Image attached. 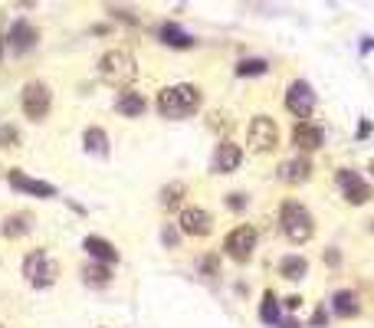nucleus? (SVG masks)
Returning a JSON list of instances; mask_svg holds the SVG:
<instances>
[{
	"label": "nucleus",
	"instance_id": "obj_10",
	"mask_svg": "<svg viewBox=\"0 0 374 328\" xmlns=\"http://www.w3.org/2000/svg\"><path fill=\"white\" fill-rule=\"evenodd\" d=\"M37 40H39V30L30 20H13V27L7 30L4 43H7V49L13 56H23V53H30V49L37 47Z\"/></svg>",
	"mask_w": 374,
	"mask_h": 328
},
{
	"label": "nucleus",
	"instance_id": "obj_7",
	"mask_svg": "<svg viewBox=\"0 0 374 328\" xmlns=\"http://www.w3.org/2000/svg\"><path fill=\"white\" fill-rule=\"evenodd\" d=\"M247 145L253 154H269L279 145V125L269 115H253V122L247 125Z\"/></svg>",
	"mask_w": 374,
	"mask_h": 328
},
{
	"label": "nucleus",
	"instance_id": "obj_33",
	"mask_svg": "<svg viewBox=\"0 0 374 328\" xmlns=\"http://www.w3.org/2000/svg\"><path fill=\"white\" fill-rule=\"evenodd\" d=\"M282 302H286V309H289V312H296L299 305H302V296H289V299H282Z\"/></svg>",
	"mask_w": 374,
	"mask_h": 328
},
{
	"label": "nucleus",
	"instance_id": "obj_20",
	"mask_svg": "<svg viewBox=\"0 0 374 328\" xmlns=\"http://www.w3.org/2000/svg\"><path fill=\"white\" fill-rule=\"evenodd\" d=\"M279 276H286L289 282H302L308 276V260L299 253H289L279 260Z\"/></svg>",
	"mask_w": 374,
	"mask_h": 328
},
{
	"label": "nucleus",
	"instance_id": "obj_36",
	"mask_svg": "<svg viewBox=\"0 0 374 328\" xmlns=\"http://www.w3.org/2000/svg\"><path fill=\"white\" fill-rule=\"evenodd\" d=\"M279 328H302V325H299L296 319H282V322H279Z\"/></svg>",
	"mask_w": 374,
	"mask_h": 328
},
{
	"label": "nucleus",
	"instance_id": "obj_12",
	"mask_svg": "<svg viewBox=\"0 0 374 328\" xmlns=\"http://www.w3.org/2000/svg\"><path fill=\"white\" fill-rule=\"evenodd\" d=\"M243 164V151L240 145H233L230 138H223L220 145H217V151H213V161H211V168L213 174H233V171Z\"/></svg>",
	"mask_w": 374,
	"mask_h": 328
},
{
	"label": "nucleus",
	"instance_id": "obj_17",
	"mask_svg": "<svg viewBox=\"0 0 374 328\" xmlns=\"http://www.w3.org/2000/svg\"><path fill=\"white\" fill-rule=\"evenodd\" d=\"M158 40L171 49H191L194 47V37L181 27V23H174V20H164L161 27H158Z\"/></svg>",
	"mask_w": 374,
	"mask_h": 328
},
{
	"label": "nucleus",
	"instance_id": "obj_28",
	"mask_svg": "<svg viewBox=\"0 0 374 328\" xmlns=\"http://www.w3.org/2000/svg\"><path fill=\"white\" fill-rule=\"evenodd\" d=\"M197 269L201 272H207V276H217V269H220V260H217V256H204L201 262H197Z\"/></svg>",
	"mask_w": 374,
	"mask_h": 328
},
{
	"label": "nucleus",
	"instance_id": "obj_34",
	"mask_svg": "<svg viewBox=\"0 0 374 328\" xmlns=\"http://www.w3.org/2000/svg\"><path fill=\"white\" fill-rule=\"evenodd\" d=\"M325 262H328V266H338V262H342L338 250H325Z\"/></svg>",
	"mask_w": 374,
	"mask_h": 328
},
{
	"label": "nucleus",
	"instance_id": "obj_18",
	"mask_svg": "<svg viewBox=\"0 0 374 328\" xmlns=\"http://www.w3.org/2000/svg\"><path fill=\"white\" fill-rule=\"evenodd\" d=\"M332 312H335L338 319H355V315H361V299H358V292L338 289L335 296H332Z\"/></svg>",
	"mask_w": 374,
	"mask_h": 328
},
{
	"label": "nucleus",
	"instance_id": "obj_3",
	"mask_svg": "<svg viewBox=\"0 0 374 328\" xmlns=\"http://www.w3.org/2000/svg\"><path fill=\"white\" fill-rule=\"evenodd\" d=\"M99 75H102V83L116 85V89H125L128 83H135V75H138V63L128 49H108L99 56Z\"/></svg>",
	"mask_w": 374,
	"mask_h": 328
},
{
	"label": "nucleus",
	"instance_id": "obj_31",
	"mask_svg": "<svg viewBox=\"0 0 374 328\" xmlns=\"http://www.w3.org/2000/svg\"><path fill=\"white\" fill-rule=\"evenodd\" d=\"M161 240H164V246H177V230L168 224L164 226V233H161Z\"/></svg>",
	"mask_w": 374,
	"mask_h": 328
},
{
	"label": "nucleus",
	"instance_id": "obj_9",
	"mask_svg": "<svg viewBox=\"0 0 374 328\" xmlns=\"http://www.w3.org/2000/svg\"><path fill=\"white\" fill-rule=\"evenodd\" d=\"M286 109L296 115L299 122H308L312 112H316V92H312V85L306 79H296V83H289L286 89Z\"/></svg>",
	"mask_w": 374,
	"mask_h": 328
},
{
	"label": "nucleus",
	"instance_id": "obj_8",
	"mask_svg": "<svg viewBox=\"0 0 374 328\" xmlns=\"http://www.w3.org/2000/svg\"><path fill=\"white\" fill-rule=\"evenodd\" d=\"M335 184L342 188V194H345V204H351V207H365V204L374 200V188L358 174L355 168H338L335 171Z\"/></svg>",
	"mask_w": 374,
	"mask_h": 328
},
{
	"label": "nucleus",
	"instance_id": "obj_14",
	"mask_svg": "<svg viewBox=\"0 0 374 328\" xmlns=\"http://www.w3.org/2000/svg\"><path fill=\"white\" fill-rule=\"evenodd\" d=\"M82 250L89 253L92 262H106V266H116V262L122 260V253L116 250V243L106 240V236H96V233H89L86 240H82Z\"/></svg>",
	"mask_w": 374,
	"mask_h": 328
},
{
	"label": "nucleus",
	"instance_id": "obj_5",
	"mask_svg": "<svg viewBox=\"0 0 374 328\" xmlns=\"http://www.w3.org/2000/svg\"><path fill=\"white\" fill-rule=\"evenodd\" d=\"M20 109L27 115L30 122H43L53 109V92L43 79H30L23 89H20Z\"/></svg>",
	"mask_w": 374,
	"mask_h": 328
},
{
	"label": "nucleus",
	"instance_id": "obj_15",
	"mask_svg": "<svg viewBox=\"0 0 374 328\" xmlns=\"http://www.w3.org/2000/svg\"><path fill=\"white\" fill-rule=\"evenodd\" d=\"M7 181H10V188L23 190V194H37V197H56V188H53L49 181H37V178H30L27 171H20V168H10V171H7Z\"/></svg>",
	"mask_w": 374,
	"mask_h": 328
},
{
	"label": "nucleus",
	"instance_id": "obj_38",
	"mask_svg": "<svg viewBox=\"0 0 374 328\" xmlns=\"http://www.w3.org/2000/svg\"><path fill=\"white\" fill-rule=\"evenodd\" d=\"M368 171H371V178H374V158H371V164H368Z\"/></svg>",
	"mask_w": 374,
	"mask_h": 328
},
{
	"label": "nucleus",
	"instance_id": "obj_19",
	"mask_svg": "<svg viewBox=\"0 0 374 328\" xmlns=\"http://www.w3.org/2000/svg\"><path fill=\"white\" fill-rule=\"evenodd\" d=\"M144 109H148V102H144V95H142V92H132V89L118 92L116 112L122 115V119H138V115H144Z\"/></svg>",
	"mask_w": 374,
	"mask_h": 328
},
{
	"label": "nucleus",
	"instance_id": "obj_1",
	"mask_svg": "<svg viewBox=\"0 0 374 328\" xmlns=\"http://www.w3.org/2000/svg\"><path fill=\"white\" fill-rule=\"evenodd\" d=\"M204 95L194 83H174V85H164L158 89V112L164 119H187L201 109Z\"/></svg>",
	"mask_w": 374,
	"mask_h": 328
},
{
	"label": "nucleus",
	"instance_id": "obj_13",
	"mask_svg": "<svg viewBox=\"0 0 374 328\" xmlns=\"http://www.w3.org/2000/svg\"><path fill=\"white\" fill-rule=\"evenodd\" d=\"M292 145H296V151H302V154H312V151H318L325 145V131L318 128L316 122H299L296 128H292Z\"/></svg>",
	"mask_w": 374,
	"mask_h": 328
},
{
	"label": "nucleus",
	"instance_id": "obj_22",
	"mask_svg": "<svg viewBox=\"0 0 374 328\" xmlns=\"http://www.w3.org/2000/svg\"><path fill=\"white\" fill-rule=\"evenodd\" d=\"M82 282H86V286H96V289H102V286H108V282H112V266L89 260L86 266H82Z\"/></svg>",
	"mask_w": 374,
	"mask_h": 328
},
{
	"label": "nucleus",
	"instance_id": "obj_26",
	"mask_svg": "<svg viewBox=\"0 0 374 328\" xmlns=\"http://www.w3.org/2000/svg\"><path fill=\"white\" fill-rule=\"evenodd\" d=\"M269 73V63L266 59H240L237 63V75H266Z\"/></svg>",
	"mask_w": 374,
	"mask_h": 328
},
{
	"label": "nucleus",
	"instance_id": "obj_29",
	"mask_svg": "<svg viewBox=\"0 0 374 328\" xmlns=\"http://www.w3.org/2000/svg\"><path fill=\"white\" fill-rule=\"evenodd\" d=\"M227 207H230L233 214H240V210H247V197L243 194H227Z\"/></svg>",
	"mask_w": 374,
	"mask_h": 328
},
{
	"label": "nucleus",
	"instance_id": "obj_23",
	"mask_svg": "<svg viewBox=\"0 0 374 328\" xmlns=\"http://www.w3.org/2000/svg\"><path fill=\"white\" fill-rule=\"evenodd\" d=\"M259 322H266V325H279V299H276V292L266 289L263 292V302H259Z\"/></svg>",
	"mask_w": 374,
	"mask_h": 328
},
{
	"label": "nucleus",
	"instance_id": "obj_30",
	"mask_svg": "<svg viewBox=\"0 0 374 328\" xmlns=\"http://www.w3.org/2000/svg\"><path fill=\"white\" fill-rule=\"evenodd\" d=\"M108 13H112V17H116V20H125V23H132V27H138V17H132V13H128V10L108 7Z\"/></svg>",
	"mask_w": 374,
	"mask_h": 328
},
{
	"label": "nucleus",
	"instance_id": "obj_4",
	"mask_svg": "<svg viewBox=\"0 0 374 328\" xmlns=\"http://www.w3.org/2000/svg\"><path fill=\"white\" fill-rule=\"evenodd\" d=\"M23 279L33 289H49L59 279V262L46 253V250H30L23 256Z\"/></svg>",
	"mask_w": 374,
	"mask_h": 328
},
{
	"label": "nucleus",
	"instance_id": "obj_39",
	"mask_svg": "<svg viewBox=\"0 0 374 328\" xmlns=\"http://www.w3.org/2000/svg\"><path fill=\"white\" fill-rule=\"evenodd\" d=\"M0 328H4V325H0Z\"/></svg>",
	"mask_w": 374,
	"mask_h": 328
},
{
	"label": "nucleus",
	"instance_id": "obj_35",
	"mask_svg": "<svg viewBox=\"0 0 374 328\" xmlns=\"http://www.w3.org/2000/svg\"><path fill=\"white\" fill-rule=\"evenodd\" d=\"M368 135H371V122L365 119V122L358 125V138H368Z\"/></svg>",
	"mask_w": 374,
	"mask_h": 328
},
{
	"label": "nucleus",
	"instance_id": "obj_21",
	"mask_svg": "<svg viewBox=\"0 0 374 328\" xmlns=\"http://www.w3.org/2000/svg\"><path fill=\"white\" fill-rule=\"evenodd\" d=\"M82 145H86L89 154H99V158H106L108 154V135L102 125H89L86 131H82Z\"/></svg>",
	"mask_w": 374,
	"mask_h": 328
},
{
	"label": "nucleus",
	"instance_id": "obj_25",
	"mask_svg": "<svg viewBox=\"0 0 374 328\" xmlns=\"http://www.w3.org/2000/svg\"><path fill=\"white\" fill-rule=\"evenodd\" d=\"M184 194H187V184L184 181H174V184H168V188L161 190V207L164 210H174V207L184 204Z\"/></svg>",
	"mask_w": 374,
	"mask_h": 328
},
{
	"label": "nucleus",
	"instance_id": "obj_24",
	"mask_svg": "<svg viewBox=\"0 0 374 328\" xmlns=\"http://www.w3.org/2000/svg\"><path fill=\"white\" fill-rule=\"evenodd\" d=\"M30 220H33L30 214H10L7 220H4V236H7V240H17V236H23L30 230Z\"/></svg>",
	"mask_w": 374,
	"mask_h": 328
},
{
	"label": "nucleus",
	"instance_id": "obj_37",
	"mask_svg": "<svg viewBox=\"0 0 374 328\" xmlns=\"http://www.w3.org/2000/svg\"><path fill=\"white\" fill-rule=\"evenodd\" d=\"M368 49H374V40H365V47H361V53H368Z\"/></svg>",
	"mask_w": 374,
	"mask_h": 328
},
{
	"label": "nucleus",
	"instance_id": "obj_2",
	"mask_svg": "<svg viewBox=\"0 0 374 328\" xmlns=\"http://www.w3.org/2000/svg\"><path fill=\"white\" fill-rule=\"evenodd\" d=\"M279 226H282L289 243H296V246L308 243L316 236V220L308 214V207L299 204V200H286V204L279 207Z\"/></svg>",
	"mask_w": 374,
	"mask_h": 328
},
{
	"label": "nucleus",
	"instance_id": "obj_27",
	"mask_svg": "<svg viewBox=\"0 0 374 328\" xmlns=\"http://www.w3.org/2000/svg\"><path fill=\"white\" fill-rule=\"evenodd\" d=\"M17 145H20L17 125H0V148H17Z\"/></svg>",
	"mask_w": 374,
	"mask_h": 328
},
{
	"label": "nucleus",
	"instance_id": "obj_16",
	"mask_svg": "<svg viewBox=\"0 0 374 328\" xmlns=\"http://www.w3.org/2000/svg\"><path fill=\"white\" fill-rule=\"evenodd\" d=\"M276 178L282 181V184H306V181L312 178V161H308L306 154L282 161V164L276 168Z\"/></svg>",
	"mask_w": 374,
	"mask_h": 328
},
{
	"label": "nucleus",
	"instance_id": "obj_6",
	"mask_svg": "<svg viewBox=\"0 0 374 328\" xmlns=\"http://www.w3.org/2000/svg\"><path fill=\"white\" fill-rule=\"evenodd\" d=\"M256 243H259V233L253 224H240L233 226L230 233L223 236V253L230 256L233 262H249L253 253H256Z\"/></svg>",
	"mask_w": 374,
	"mask_h": 328
},
{
	"label": "nucleus",
	"instance_id": "obj_32",
	"mask_svg": "<svg viewBox=\"0 0 374 328\" xmlns=\"http://www.w3.org/2000/svg\"><path fill=\"white\" fill-rule=\"evenodd\" d=\"M325 322H328V312H325V305H322V309H316V315H312V325L322 328Z\"/></svg>",
	"mask_w": 374,
	"mask_h": 328
},
{
	"label": "nucleus",
	"instance_id": "obj_11",
	"mask_svg": "<svg viewBox=\"0 0 374 328\" xmlns=\"http://www.w3.org/2000/svg\"><path fill=\"white\" fill-rule=\"evenodd\" d=\"M177 226H181V233H187V236H211L213 217H211V210H204V207H184L181 217H177Z\"/></svg>",
	"mask_w": 374,
	"mask_h": 328
}]
</instances>
